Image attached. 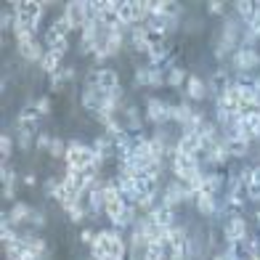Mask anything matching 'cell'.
I'll return each instance as SVG.
<instances>
[{"label":"cell","instance_id":"f6af8a7d","mask_svg":"<svg viewBox=\"0 0 260 260\" xmlns=\"http://www.w3.org/2000/svg\"><path fill=\"white\" fill-rule=\"evenodd\" d=\"M255 32H257V40H260V24H257V29H255Z\"/></svg>","mask_w":260,"mask_h":260},{"label":"cell","instance_id":"1f68e13d","mask_svg":"<svg viewBox=\"0 0 260 260\" xmlns=\"http://www.w3.org/2000/svg\"><path fill=\"white\" fill-rule=\"evenodd\" d=\"M51 29H56L58 35H61V38H69V35H72L75 29H72V24H69V21H67V16L64 14H58L53 21H51V24H48Z\"/></svg>","mask_w":260,"mask_h":260},{"label":"cell","instance_id":"f546056e","mask_svg":"<svg viewBox=\"0 0 260 260\" xmlns=\"http://www.w3.org/2000/svg\"><path fill=\"white\" fill-rule=\"evenodd\" d=\"M149 80H151V67H149V64L136 67V72H133V85H136V88H149Z\"/></svg>","mask_w":260,"mask_h":260},{"label":"cell","instance_id":"7402d4cb","mask_svg":"<svg viewBox=\"0 0 260 260\" xmlns=\"http://www.w3.org/2000/svg\"><path fill=\"white\" fill-rule=\"evenodd\" d=\"M223 144H226V151L231 154V159H244L247 154H250L252 141H247V138H223Z\"/></svg>","mask_w":260,"mask_h":260},{"label":"cell","instance_id":"8fae6325","mask_svg":"<svg viewBox=\"0 0 260 260\" xmlns=\"http://www.w3.org/2000/svg\"><path fill=\"white\" fill-rule=\"evenodd\" d=\"M96 77H99V90H101V93H114L117 88H122L120 72H117V69H112V67L96 69Z\"/></svg>","mask_w":260,"mask_h":260},{"label":"cell","instance_id":"cb8c5ba5","mask_svg":"<svg viewBox=\"0 0 260 260\" xmlns=\"http://www.w3.org/2000/svg\"><path fill=\"white\" fill-rule=\"evenodd\" d=\"M38 133L40 130L38 127H29V125H21V127H16V146L21 149V151H29L32 149V144H35V138H38Z\"/></svg>","mask_w":260,"mask_h":260},{"label":"cell","instance_id":"836d02e7","mask_svg":"<svg viewBox=\"0 0 260 260\" xmlns=\"http://www.w3.org/2000/svg\"><path fill=\"white\" fill-rule=\"evenodd\" d=\"M48 157L64 162V157H67V144H64L61 138H53V144H51V149H48Z\"/></svg>","mask_w":260,"mask_h":260},{"label":"cell","instance_id":"74e56055","mask_svg":"<svg viewBox=\"0 0 260 260\" xmlns=\"http://www.w3.org/2000/svg\"><path fill=\"white\" fill-rule=\"evenodd\" d=\"M207 14L226 19V3H223V0H210V3H207Z\"/></svg>","mask_w":260,"mask_h":260},{"label":"cell","instance_id":"d6986e66","mask_svg":"<svg viewBox=\"0 0 260 260\" xmlns=\"http://www.w3.org/2000/svg\"><path fill=\"white\" fill-rule=\"evenodd\" d=\"M32 210H35V207H29L27 202H14V205H11V212H8L11 226H29Z\"/></svg>","mask_w":260,"mask_h":260},{"label":"cell","instance_id":"7c38bea8","mask_svg":"<svg viewBox=\"0 0 260 260\" xmlns=\"http://www.w3.org/2000/svg\"><path fill=\"white\" fill-rule=\"evenodd\" d=\"M16 53L29 64H40L45 56V45L40 40H29V43H16Z\"/></svg>","mask_w":260,"mask_h":260},{"label":"cell","instance_id":"9c48e42d","mask_svg":"<svg viewBox=\"0 0 260 260\" xmlns=\"http://www.w3.org/2000/svg\"><path fill=\"white\" fill-rule=\"evenodd\" d=\"M175 149L181 154H188V157H202L205 151V141L199 138V133H178V141H175Z\"/></svg>","mask_w":260,"mask_h":260},{"label":"cell","instance_id":"4316f807","mask_svg":"<svg viewBox=\"0 0 260 260\" xmlns=\"http://www.w3.org/2000/svg\"><path fill=\"white\" fill-rule=\"evenodd\" d=\"M117 14H120L122 24H125L127 29L136 27V6H133V0H120V6H117Z\"/></svg>","mask_w":260,"mask_h":260},{"label":"cell","instance_id":"ab89813d","mask_svg":"<svg viewBox=\"0 0 260 260\" xmlns=\"http://www.w3.org/2000/svg\"><path fill=\"white\" fill-rule=\"evenodd\" d=\"M29 226H32V229H45V212H43V210H38V207L32 210V220H29Z\"/></svg>","mask_w":260,"mask_h":260},{"label":"cell","instance_id":"6da1fadb","mask_svg":"<svg viewBox=\"0 0 260 260\" xmlns=\"http://www.w3.org/2000/svg\"><path fill=\"white\" fill-rule=\"evenodd\" d=\"M170 170H173V175H175V181H181V183H191V181H197L199 175H202L205 170H202V162H199L197 157H188V154H181L178 149H175V157H173V162H170Z\"/></svg>","mask_w":260,"mask_h":260},{"label":"cell","instance_id":"83f0119b","mask_svg":"<svg viewBox=\"0 0 260 260\" xmlns=\"http://www.w3.org/2000/svg\"><path fill=\"white\" fill-rule=\"evenodd\" d=\"M247 199L260 205V165H252V175L250 183H247Z\"/></svg>","mask_w":260,"mask_h":260},{"label":"cell","instance_id":"2e32d148","mask_svg":"<svg viewBox=\"0 0 260 260\" xmlns=\"http://www.w3.org/2000/svg\"><path fill=\"white\" fill-rule=\"evenodd\" d=\"M229 188V178L223 173H218V170H210V173H205V191L207 194H212V197H220L223 191Z\"/></svg>","mask_w":260,"mask_h":260},{"label":"cell","instance_id":"7a4b0ae2","mask_svg":"<svg viewBox=\"0 0 260 260\" xmlns=\"http://www.w3.org/2000/svg\"><path fill=\"white\" fill-rule=\"evenodd\" d=\"M93 159H96V151L90 149V144H82V141H69L67 144V157H64V168L72 170H88Z\"/></svg>","mask_w":260,"mask_h":260},{"label":"cell","instance_id":"60d3db41","mask_svg":"<svg viewBox=\"0 0 260 260\" xmlns=\"http://www.w3.org/2000/svg\"><path fill=\"white\" fill-rule=\"evenodd\" d=\"M93 239H96V231H93V229H82V234H80V242L82 244H93Z\"/></svg>","mask_w":260,"mask_h":260},{"label":"cell","instance_id":"9a60e30c","mask_svg":"<svg viewBox=\"0 0 260 260\" xmlns=\"http://www.w3.org/2000/svg\"><path fill=\"white\" fill-rule=\"evenodd\" d=\"M231 82H234V80L229 77V69H226V67H218L215 72L210 75V80H207V88H210V93H212V96L218 99L220 93H223V90H226V88L231 85Z\"/></svg>","mask_w":260,"mask_h":260},{"label":"cell","instance_id":"ba28073f","mask_svg":"<svg viewBox=\"0 0 260 260\" xmlns=\"http://www.w3.org/2000/svg\"><path fill=\"white\" fill-rule=\"evenodd\" d=\"M106 96H109V93H101L99 88H82V90H80V106L93 117V114H99V112L104 109Z\"/></svg>","mask_w":260,"mask_h":260},{"label":"cell","instance_id":"8d00e7d4","mask_svg":"<svg viewBox=\"0 0 260 260\" xmlns=\"http://www.w3.org/2000/svg\"><path fill=\"white\" fill-rule=\"evenodd\" d=\"M0 178H3V186H16V181H19V178H16V173L8 168V162L0 165Z\"/></svg>","mask_w":260,"mask_h":260},{"label":"cell","instance_id":"7bdbcfd3","mask_svg":"<svg viewBox=\"0 0 260 260\" xmlns=\"http://www.w3.org/2000/svg\"><path fill=\"white\" fill-rule=\"evenodd\" d=\"M3 199H6V202H8V199L14 202V199H16V188L14 186H3Z\"/></svg>","mask_w":260,"mask_h":260},{"label":"cell","instance_id":"e0dca14e","mask_svg":"<svg viewBox=\"0 0 260 260\" xmlns=\"http://www.w3.org/2000/svg\"><path fill=\"white\" fill-rule=\"evenodd\" d=\"M149 218L154 220V223H159L162 229H173L175 223H178V220H175V210H173V207H168L165 202H157V207L149 212Z\"/></svg>","mask_w":260,"mask_h":260},{"label":"cell","instance_id":"603a6c76","mask_svg":"<svg viewBox=\"0 0 260 260\" xmlns=\"http://www.w3.org/2000/svg\"><path fill=\"white\" fill-rule=\"evenodd\" d=\"M194 117V109L188 106L186 101H181V104H170V122L173 125H178V127H183L188 120Z\"/></svg>","mask_w":260,"mask_h":260},{"label":"cell","instance_id":"3957f363","mask_svg":"<svg viewBox=\"0 0 260 260\" xmlns=\"http://www.w3.org/2000/svg\"><path fill=\"white\" fill-rule=\"evenodd\" d=\"M194 199H197V194L181 181H170L168 186H162V194H159V202H165L173 210H178L186 202H194Z\"/></svg>","mask_w":260,"mask_h":260},{"label":"cell","instance_id":"b9f144b4","mask_svg":"<svg viewBox=\"0 0 260 260\" xmlns=\"http://www.w3.org/2000/svg\"><path fill=\"white\" fill-rule=\"evenodd\" d=\"M21 183H24L27 188H35V186H38V175H35V173H27V175H21Z\"/></svg>","mask_w":260,"mask_h":260},{"label":"cell","instance_id":"8992f818","mask_svg":"<svg viewBox=\"0 0 260 260\" xmlns=\"http://www.w3.org/2000/svg\"><path fill=\"white\" fill-rule=\"evenodd\" d=\"M247 236H250V226H247L244 215L226 218V223H223V239H226V244H239V242L247 239Z\"/></svg>","mask_w":260,"mask_h":260},{"label":"cell","instance_id":"f1b7e54d","mask_svg":"<svg viewBox=\"0 0 260 260\" xmlns=\"http://www.w3.org/2000/svg\"><path fill=\"white\" fill-rule=\"evenodd\" d=\"M40 69L45 75H56L58 69H61V56H56L53 51H45V56H43V61H40Z\"/></svg>","mask_w":260,"mask_h":260},{"label":"cell","instance_id":"4dcf8cb0","mask_svg":"<svg viewBox=\"0 0 260 260\" xmlns=\"http://www.w3.org/2000/svg\"><path fill=\"white\" fill-rule=\"evenodd\" d=\"M144 260H170L168 244H149V250H146Z\"/></svg>","mask_w":260,"mask_h":260},{"label":"cell","instance_id":"44dd1931","mask_svg":"<svg viewBox=\"0 0 260 260\" xmlns=\"http://www.w3.org/2000/svg\"><path fill=\"white\" fill-rule=\"evenodd\" d=\"M120 114H122L125 130H130L133 136H138V133H141V112H138V106H136V104H125Z\"/></svg>","mask_w":260,"mask_h":260},{"label":"cell","instance_id":"d590c367","mask_svg":"<svg viewBox=\"0 0 260 260\" xmlns=\"http://www.w3.org/2000/svg\"><path fill=\"white\" fill-rule=\"evenodd\" d=\"M51 144H53V136H51V133H45V130H40L38 138H35V149H38V151H48Z\"/></svg>","mask_w":260,"mask_h":260},{"label":"cell","instance_id":"e575fe53","mask_svg":"<svg viewBox=\"0 0 260 260\" xmlns=\"http://www.w3.org/2000/svg\"><path fill=\"white\" fill-rule=\"evenodd\" d=\"M257 32L255 29H250V27H244V32H242V40H239V48H257Z\"/></svg>","mask_w":260,"mask_h":260},{"label":"cell","instance_id":"5bb4252c","mask_svg":"<svg viewBox=\"0 0 260 260\" xmlns=\"http://www.w3.org/2000/svg\"><path fill=\"white\" fill-rule=\"evenodd\" d=\"M77 77H80V72H77L75 67H61L56 75H51V77H48V88H51L53 93H61L67 82H75Z\"/></svg>","mask_w":260,"mask_h":260},{"label":"cell","instance_id":"f35d334b","mask_svg":"<svg viewBox=\"0 0 260 260\" xmlns=\"http://www.w3.org/2000/svg\"><path fill=\"white\" fill-rule=\"evenodd\" d=\"M35 109H38L40 117H48L51 109H53V106H51V96H40L38 101H35Z\"/></svg>","mask_w":260,"mask_h":260},{"label":"cell","instance_id":"4fadbf2b","mask_svg":"<svg viewBox=\"0 0 260 260\" xmlns=\"http://www.w3.org/2000/svg\"><path fill=\"white\" fill-rule=\"evenodd\" d=\"M194 207H197L199 215H205V218L220 215V202H218V197H212V194H207V191L197 194V199H194Z\"/></svg>","mask_w":260,"mask_h":260},{"label":"cell","instance_id":"5b68a950","mask_svg":"<svg viewBox=\"0 0 260 260\" xmlns=\"http://www.w3.org/2000/svg\"><path fill=\"white\" fill-rule=\"evenodd\" d=\"M144 117H146V122L157 125V127H162V125H170V104L165 101V99L149 96V99H146Z\"/></svg>","mask_w":260,"mask_h":260},{"label":"cell","instance_id":"ffe728a7","mask_svg":"<svg viewBox=\"0 0 260 260\" xmlns=\"http://www.w3.org/2000/svg\"><path fill=\"white\" fill-rule=\"evenodd\" d=\"M125 29H109V35H106V40H104V51L109 53V58L114 56H120L122 48H125Z\"/></svg>","mask_w":260,"mask_h":260},{"label":"cell","instance_id":"484cf974","mask_svg":"<svg viewBox=\"0 0 260 260\" xmlns=\"http://www.w3.org/2000/svg\"><path fill=\"white\" fill-rule=\"evenodd\" d=\"M186 80H188V72L183 67L173 64L170 69H165V85L168 88H181V85H186Z\"/></svg>","mask_w":260,"mask_h":260},{"label":"cell","instance_id":"ac0fdd59","mask_svg":"<svg viewBox=\"0 0 260 260\" xmlns=\"http://www.w3.org/2000/svg\"><path fill=\"white\" fill-rule=\"evenodd\" d=\"M207 93H210V88H207V82L202 77H199V75H188V80H186V96L188 99H191V101H205Z\"/></svg>","mask_w":260,"mask_h":260},{"label":"cell","instance_id":"30bf717a","mask_svg":"<svg viewBox=\"0 0 260 260\" xmlns=\"http://www.w3.org/2000/svg\"><path fill=\"white\" fill-rule=\"evenodd\" d=\"M43 45H45V51H53L56 56H67L69 53V38H61L56 29H51V27H45V35H43Z\"/></svg>","mask_w":260,"mask_h":260},{"label":"cell","instance_id":"d6a6232c","mask_svg":"<svg viewBox=\"0 0 260 260\" xmlns=\"http://www.w3.org/2000/svg\"><path fill=\"white\" fill-rule=\"evenodd\" d=\"M14 146H16V138L14 136H8V133L0 136V157H3V162H8V157L14 154Z\"/></svg>","mask_w":260,"mask_h":260},{"label":"cell","instance_id":"ee69618b","mask_svg":"<svg viewBox=\"0 0 260 260\" xmlns=\"http://www.w3.org/2000/svg\"><path fill=\"white\" fill-rule=\"evenodd\" d=\"M255 218H257V226H260V207H257V212H255Z\"/></svg>","mask_w":260,"mask_h":260},{"label":"cell","instance_id":"52a82bcc","mask_svg":"<svg viewBox=\"0 0 260 260\" xmlns=\"http://www.w3.org/2000/svg\"><path fill=\"white\" fill-rule=\"evenodd\" d=\"M61 14L67 16V21L72 24L75 32H80L82 27L88 24V8H85V0H69V3H64V11Z\"/></svg>","mask_w":260,"mask_h":260},{"label":"cell","instance_id":"277c9868","mask_svg":"<svg viewBox=\"0 0 260 260\" xmlns=\"http://www.w3.org/2000/svg\"><path fill=\"white\" fill-rule=\"evenodd\" d=\"M229 61L236 75H252L260 67V53H257V48H236Z\"/></svg>","mask_w":260,"mask_h":260},{"label":"cell","instance_id":"d4e9b609","mask_svg":"<svg viewBox=\"0 0 260 260\" xmlns=\"http://www.w3.org/2000/svg\"><path fill=\"white\" fill-rule=\"evenodd\" d=\"M21 239L27 242V247H29V252L38 257V260H43V255L48 252V244H45V239L43 236H38V234H32V231H24L21 234Z\"/></svg>","mask_w":260,"mask_h":260}]
</instances>
